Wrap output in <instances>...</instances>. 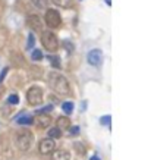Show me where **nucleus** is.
Here are the masks:
<instances>
[{
    "label": "nucleus",
    "mask_w": 151,
    "mask_h": 160,
    "mask_svg": "<svg viewBox=\"0 0 151 160\" xmlns=\"http://www.w3.org/2000/svg\"><path fill=\"white\" fill-rule=\"evenodd\" d=\"M47 82H49L50 88H51L53 91L59 92V94L66 96V94H69V91H71L68 79H66L63 75H60V73H56V72L49 73V77H47Z\"/></svg>",
    "instance_id": "1"
},
{
    "label": "nucleus",
    "mask_w": 151,
    "mask_h": 160,
    "mask_svg": "<svg viewBox=\"0 0 151 160\" xmlns=\"http://www.w3.org/2000/svg\"><path fill=\"white\" fill-rule=\"evenodd\" d=\"M34 142V137L29 131H21L16 137V146L21 151H28Z\"/></svg>",
    "instance_id": "2"
},
{
    "label": "nucleus",
    "mask_w": 151,
    "mask_h": 160,
    "mask_svg": "<svg viewBox=\"0 0 151 160\" xmlns=\"http://www.w3.org/2000/svg\"><path fill=\"white\" fill-rule=\"evenodd\" d=\"M41 43H43L44 49L49 50V52H56L59 47L57 37H56L54 32H51V31H44V32H41Z\"/></svg>",
    "instance_id": "3"
},
{
    "label": "nucleus",
    "mask_w": 151,
    "mask_h": 160,
    "mask_svg": "<svg viewBox=\"0 0 151 160\" xmlns=\"http://www.w3.org/2000/svg\"><path fill=\"white\" fill-rule=\"evenodd\" d=\"M43 97H44V92L40 87H31L27 91V102L31 106H38L43 103Z\"/></svg>",
    "instance_id": "4"
},
{
    "label": "nucleus",
    "mask_w": 151,
    "mask_h": 160,
    "mask_svg": "<svg viewBox=\"0 0 151 160\" xmlns=\"http://www.w3.org/2000/svg\"><path fill=\"white\" fill-rule=\"evenodd\" d=\"M44 21L46 24L49 25L50 28H57L62 19H60V13H59L56 9H47L46 10V15H44Z\"/></svg>",
    "instance_id": "5"
},
{
    "label": "nucleus",
    "mask_w": 151,
    "mask_h": 160,
    "mask_svg": "<svg viewBox=\"0 0 151 160\" xmlns=\"http://www.w3.org/2000/svg\"><path fill=\"white\" fill-rule=\"evenodd\" d=\"M54 147H56V142H54L53 138H44V140H41V142H40V147L38 150L40 153L43 156H47V154H51L54 151Z\"/></svg>",
    "instance_id": "6"
},
{
    "label": "nucleus",
    "mask_w": 151,
    "mask_h": 160,
    "mask_svg": "<svg viewBox=\"0 0 151 160\" xmlns=\"http://www.w3.org/2000/svg\"><path fill=\"white\" fill-rule=\"evenodd\" d=\"M101 60H103L101 50L94 49V50H91V52L88 53V63H90V65H93V66H98V65L101 63Z\"/></svg>",
    "instance_id": "7"
},
{
    "label": "nucleus",
    "mask_w": 151,
    "mask_h": 160,
    "mask_svg": "<svg viewBox=\"0 0 151 160\" xmlns=\"http://www.w3.org/2000/svg\"><path fill=\"white\" fill-rule=\"evenodd\" d=\"M28 25L34 31H38V32H43V21L38 15H29L28 16Z\"/></svg>",
    "instance_id": "8"
},
{
    "label": "nucleus",
    "mask_w": 151,
    "mask_h": 160,
    "mask_svg": "<svg viewBox=\"0 0 151 160\" xmlns=\"http://www.w3.org/2000/svg\"><path fill=\"white\" fill-rule=\"evenodd\" d=\"M51 160H71V154L66 150H56L51 154Z\"/></svg>",
    "instance_id": "9"
},
{
    "label": "nucleus",
    "mask_w": 151,
    "mask_h": 160,
    "mask_svg": "<svg viewBox=\"0 0 151 160\" xmlns=\"http://www.w3.org/2000/svg\"><path fill=\"white\" fill-rule=\"evenodd\" d=\"M54 5L60 6V8H65V9H69V8H72L73 5V0H51Z\"/></svg>",
    "instance_id": "10"
},
{
    "label": "nucleus",
    "mask_w": 151,
    "mask_h": 160,
    "mask_svg": "<svg viewBox=\"0 0 151 160\" xmlns=\"http://www.w3.org/2000/svg\"><path fill=\"white\" fill-rule=\"evenodd\" d=\"M16 123H21V125H29V123H32V118L28 116V115H21V116L16 118Z\"/></svg>",
    "instance_id": "11"
},
{
    "label": "nucleus",
    "mask_w": 151,
    "mask_h": 160,
    "mask_svg": "<svg viewBox=\"0 0 151 160\" xmlns=\"http://www.w3.org/2000/svg\"><path fill=\"white\" fill-rule=\"evenodd\" d=\"M49 137L50 138H60L62 137V131H60V128L56 126V128H51L49 131Z\"/></svg>",
    "instance_id": "12"
},
{
    "label": "nucleus",
    "mask_w": 151,
    "mask_h": 160,
    "mask_svg": "<svg viewBox=\"0 0 151 160\" xmlns=\"http://www.w3.org/2000/svg\"><path fill=\"white\" fill-rule=\"evenodd\" d=\"M38 122H40V126L41 128H46V126H49L50 125V122H51V119H50L49 116H40V119H38Z\"/></svg>",
    "instance_id": "13"
},
{
    "label": "nucleus",
    "mask_w": 151,
    "mask_h": 160,
    "mask_svg": "<svg viewBox=\"0 0 151 160\" xmlns=\"http://www.w3.org/2000/svg\"><path fill=\"white\" fill-rule=\"evenodd\" d=\"M49 60L51 62V65H53L54 68H60V58H59L57 54H51V56H49Z\"/></svg>",
    "instance_id": "14"
},
{
    "label": "nucleus",
    "mask_w": 151,
    "mask_h": 160,
    "mask_svg": "<svg viewBox=\"0 0 151 160\" xmlns=\"http://www.w3.org/2000/svg\"><path fill=\"white\" fill-rule=\"evenodd\" d=\"M69 119L68 118H65V116H60L57 119V123H59V126H62V128H69V125H71V123H69Z\"/></svg>",
    "instance_id": "15"
},
{
    "label": "nucleus",
    "mask_w": 151,
    "mask_h": 160,
    "mask_svg": "<svg viewBox=\"0 0 151 160\" xmlns=\"http://www.w3.org/2000/svg\"><path fill=\"white\" fill-rule=\"evenodd\" d=\"M32 3H34L38 9H44V8H47V0H32Z\"/></svg>",
    "instance_id": "16"
},
{
    "label": "nucleus",
    "mask_w": 151,
    "mask_h": 160,
    "mask_svg": "<svg viewBox=\"0 0 151 160\" xmlns=\"http://www.w3.org/2000/svg\"><path fill=\"white\" fill-rule=\"evenodd\" d=\"M63 110H65V113H72V110H73V103H71V102H66V103H63Z\"/></svg>",
    "instance_id": "17"
},
{
    "label": "nucleus",
    "mask_w": 151,
    "mask_h": 160,
    "mask_svg": "<svg viewBox=\"0 0 151 160\" xmlns=\"http://www.w3.org/2000/svg\"><path fill=\"white\" fill-rule=\"evenodd\" d=\"M31 58H32V60H41L43 59V52L41 50H34L32 54H31Z\"/></svg>",
    "instance_id": "18"
},
{
    "label": "nucleus",
    "mask_w": 151,
    "mask_h": 160,
    "mask_svg": "<svg viewBox=\"0 0 151 160\" xmlns=\"http://www.w3.org/2000/svg\"><path fill=\"white\" fill-rule=\"evenodd\" d=\"M7 102H9L10 104H16V103L19 102V98H18V96H16V94H10L9 98H7Z\"/></svg>",
    "instance_id": "19"
},
{
    "label": "nucleus",
    "mask_w": 151,
    "mask_h": 160,
    "mask_svg": "<svg viewBox=\"0 0 151 160\" xmlns=\"http://www.w3.org/2000/svg\"><path fill=\"white\" fill-rule=\"evenodd\" d=\"M100 122H101L103 125H110V116H103L101 119H100Z\"/></svg>",
    "instance_id": "20"
},
{
    "label": "nucleus",
    "mask_w": 151,
    "mask_h": 160,
    "mask_svg": "<svg viewBox=\"0 0 151 160\" xmlns=\"http://www.w3.org/2000/svg\"><path fill=\"white\" fill-rule=\"evenodd\" d=\"M34 43H35V41H34V35L29 34L28 35V47H32V46H34Z\"/></svg>",
    "instance_id": "21"
},
{
    "label": "nucleus",
    "mask_w": 151,
    "mask_h": 160,
    "mask_svg": "<svg viewBox=\"0 0 151 160\" xmlns=\"http://www.w3.org/2000/svg\"><path fill=\"white\" fill-rule=\"evenodd\" d=\"M6 73H7V68H5V69H3V71H2V73H0V84H2V81L5 79Z\"/></svg>",
    "instance_id": "22"
},
{
    "label": "nucleus",
    "mask_w": 151,
    "mask_h": 160,
    "mask_svg": "<svg viewBox=\"0 0 151 160\" xmlns=\"http://www.w3.org/2000/svg\"><path fill=\"white\" fill-rule=\"evenodd\" d=\"M71 132H72V135H78V134H79V128H78V126H73V128H71Z\"/></svg>",
    "instance_id": "23"
},
{
    "label": "nucleus",
    "mask_w": 151,
    "mask_h": 160,
    "mask_svg": "<svg viewBox=\"0 0 151 160\" xmlns=\"http://www.w3.org/2000/svg\"><path fill=\"white\" fill-rule=\"evenodd\" d=\"M91 160H98V159H97V156H94V157H91Z\"/></svg>",
    "instance_id": "24"
}]
</instances>
